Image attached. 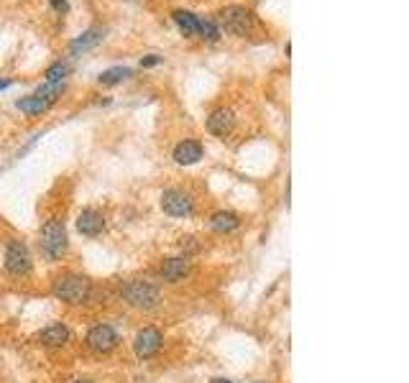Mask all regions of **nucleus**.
Instances as JSON below:
<instances>
[{
	"label": "nucleus",
	"instance_id": "412c9836",
	"mask_svg": "<svg viewBox=\"0 0 409 383\" xmlns=\"http://www.w3.org/2000/svg\"><path fill=\"white\" fill-rule=\"evenodd\" d=\"M70 74V64L67 62H56L47 70V82H64V77Z\"/></svg>",
	"mask_w": 409,
	"mask_h": 383
},
{
	"label": "nucleus",
	"instance_id": "6e6552de",
	"mask_svg": "<svg viewBox=\"0 0 409 383\" xmlns=\"http://www.w3.org/2000/svg\"><path fill=\"white\" fill-rule=\"evenodd\" d=\"M161 343H164V337H161V332H159L157 327H143L141 332L136 335L134 350L141 360L154 358V355L161 350Z\"/></svg>",
	"mask_w": 409,
	"mask_h": 383
},
{
	"label": "nucleus",
	"instance_id": "4468645a",
	"mask_svg": "<svg viewBox=\"0 0 409 383\" xmlns=\"http://www.w3.org/2000/svg\"><path fill=\"white\" fill-rule=\"evenodd\" d=\"M102 36H105V31L102 28H87L85 33H79L77 39L72 41V47H70V51L72 54H79V51H87V49H93V47H97L102 41Z\"/></svg>",
	"mask_w": 409,
	"mask_h": 383
},
{
	"label": "nucleus",
	"instance_id": "ddd939ff",
	"mask_svg": "<svg viewBox=\"0 0 409 383\" xmlns=\"http://www.w3.org/2000/svg\"><path fill=\"white\" fill-rule=\"evenodd\" d=\"M39 340L47 348H64L70 343V329H67V325H49L39 335Z\"/></svg>",
	"mask_w": 409,
	"mask_h": 383
},
{
	"label": "nucleus",
	"instance_id": "b1692460",
	"mask_svg": "<svg viewBox=\"0 0 409 383\" xmlns=\"http://www.w3.org/2000/svg\"><path fill=\"white\" fill-rule=\"evenodd\" d=\"M10 87V79H0V92H3V90H8Z\"/></svg>",
	"mask_w": 409,
	"mask_h": 383
},
{
	"label": "nucleus",
	"instance_id": "a878e982",
	"mask_svg": "<svg viewBox=\"0 0 409 383\" xmlns=\"http://www.w3.org/2000/svg\"><path fill=\"white\" fill-rule=\"evenodd\" d=\"M74 383H90V381H74Z\"/></svg>",
	"mask_w": 409,
	"mask_h": 383
},
{
	"label": "nucleus",
	"instance_id": "dca6fc26",
	"mask_svg": "<svg viewBox=\"0 0 409 383\" xmlns=\"http://www.w3.org/2000/svg\"><path fill=\"white\" fill-rule=\"evenodd\" d=\"M197 18L200 16L189 13V10H174V24L182 31V36H187V39L197 36Z\"/></svg>",
	"mask_w": 409,
	"mask_h": 383
},
{
	"label": "nucleus",
	"instance_id": "39448f33",
	"mask_svg": "<svg viewBox=\"0 0 409 383\" xmlns=\"http://www.w3.org/2000/svg\"><path fill=\"white\" fill-rule=\"evenodd\" d=\"M6 271L10 276H26L31 271V253L29 245L21 241H10L6 248Z\"/></svg>",
	"mask_w": 409,
	"mask_h": 383
},
{
	"label": "nucleus",
	"instance_id": "1a4fd4ad",
	"mask_svg": "<svg viewBox=\"0 0 409 383\" xmlns=\"http://www.w3.org/2000/svg\"><path fill=\"white\" fill-rule=\"evenodd\" d=\"M233 125H236V115H233V110H228V108L215 110L213 115L207 117V131L213 136H220V138H225V136L233 131Z\"/></svg>",
	"mask_w": 409,
	"mask_h": 383
},
{
	"label": "nucleus",
	"instance_id": "aec40b11",
	"mask_svg": "<svg viewBox=\"0 0 409 383\" xmlns=\"http://www.w3.org/2000/svg\"><path fill=\"white\" fill-rule=\"evenodd\" d=\"M197 36L205 41H218L220 39V31L215 21H207V18H197Z\"/></svg>",
	"mask_w": 409,
	"mask_h": 383
},
{
	"label": "nucleus",
	"instance_id": "f257e3e1",
	"mask_svg": "<svg viewBox=\"0 0 409 383\" xmlns=\"http://www.w3.org/2000/svg\"><path fill=\"white\" fill-rule=\"evenodd\" d=\"M123 299H126L128 304L134 307V309H141V312H151V309H157L159 302H161V291L149 282H128L123 284V289H120Z\"/></svg>",
	"mask_w": 409,
	"mask_h": 383
},
{
	"label": "nucleus",
	"instance_id": "423d86ee",
	"mask_svg": "<svg viewBox=\"0 0 409 383\" xmlns=\"http://www.w3.org/2000/svg\"><path fill=\"white\" fill-rule=\"evenodd\" d=\"M161 210L166 215H172V218H187V215L195 212V202L182 189H166L164 195H161Z\"/></svg>",
	"mask_w": 409,
	"mask_h": 383
},
{
	"label": "nucleus",
	"instance_id": "f8f14e48",
	"mask_svg": "<svg viewBox=\"0 0 409 383\" xmlns=\"http://www.w3.org/2000/svg\"><path fill=\"white\" fill-rule=\"evenodd\" d=\"M102 227H105V220H102V215L97 210H93V207H87V210L79 212L77 218V230L82 235H90V238H95V235L102 233Z\"/></svg>",
	"mask_w": 409,
	"mask_h": 383
},
{
	"label": "nucleus",
	"instance_id": "f3484780",
	"mask_svg": "<svg viewBox=\"0 0 409 383\" xmlns=\"http://www.w3.org/2000/svg\"><path fill=\"white\" fill-rule=\"evenodd\" d=\"M62 92H64V82H44L33 95H36L39 100L47 102V105H54L56 97H62Z\"/></svg>",
	"mask_w": 409,
	"mask_h": 383
},
{
	"label": "nucleus",
	"instance_id": "2eb2a0df",
	"mask_svg": "<svg viewBox=\"0 0 409 383\" xmlns=\"http://www.w3.org/2000/svg\"><path fill=\"white\" fill-rule=\"evenodd\" d=\"M238 225H241V218H238L236 212L220 210L210 218V230H215V233H233Z\"/></svg>",
	"mask_w": 409,
	"mask_h": 383
},
{
	"label": "nucleus",
	"instance_id": "4be33fe9",
	"mask_svg": "<svg viewBox=\"0 0 409 383\" xmlns=\"http://www.w3.org/2000/svg\"><path fill=\"white\" fill-rule=\"evenodd\" d=\"M49 3H51V8H54L56 13H67V10H70V3H67V0H49Z\"/></svg>",
	"mask_w": 409,
	"mask_h": 383
},
{
	"label": "nucleus",
	"instance_id": "f03ea898",
	"mask_svg": "<svg viewBox=\"0 0 409 383\" xmlns=\"http://www.w3.org/2000/svg\"><path fill=\"white\" fill-rule=\"evenodd\" d=\"M70 248V238H67V227L64 220H49L47 225L41 227V250L49 259H62Z\"/></svg>",
	"mask_w": 409,
	"mask_h": 383
},
{
	"label": "nucleus",
	"instance_id": "393cba45",
	"mask_svg": "<svg viewBox=\"0 0 409 383\" xmlns=\"http://www.w3.org/2000/svg\"><path fill=\"white\" fill-rule=\"evenodd\" d=\"M210 383H233V381H225V378H213Z\"/></svg>",
	"mask_w": 409,
	"mask_h": 383
},
{
	"label": "nucleus",
	"instance_id": "a211bd4d",
	"mask_svg": "<svg viewBox=\"0 0 409 383\" xmlns=\"http://www.w3.org/2000/svg\"><path fill=\"white\" fill-rule=\"evenodd\" d=\"M134 77V70L131 67H111L100 74V85H118L123 79Z\"/></svg>",
	"mask_w": 409,
	"mask_h": 383
},
{
	"label": "nucleus",
	"instance_id": "7ed1b4c3",
	"mask_svg": "<svg viewBox=\"0 0 409 383\" xmlns=\"http://www.w3.org/2000/svg\"><path fill=\"white\" fill-rule=\"evenodd\" d=\"M56 299H62L67 304H82L90 297V284L82 276L74 274H64L59 279H54V286H51Z\"/></svg>",
	"mask_w": 409,
	"mask_h": 383
},
{
	"label": "nucleus",
	"instance_id": "20e7f679",
	"mask_svg": "<svg viewBox=\"0 0 409 383\" xmlns=\"http://www.w3.org/2000/svg\"><path fill=\"white\" fill-rule=\"evenodd\" d=\"M218 24H220L223 31L233 33V36H246V33L253 31L256 26V18L248 8L243 6H228L218 13Z\"/></svg>",
	"mask_w": 409,
	"mask_h": 383
},
{
	"label": "nucleus",
	"instance_id": "5701e85b",
	"mask_svg": "<svg viewBox=\"0 0 409 383\" xmlns=\"http://www.w3.org/2000/svg\"><path fill=\"white\" fill-rule=\"evenodd\" d=\"M157 64H161V56H157V54H149L141 59V67H157Z\"/></svg>",
	"mask_w": 409,
	"mask_h": 383
},
{
	"label": "nucleus",
	"instance_id": "6ab92c4d",
	"mask_svg": "<svg viewBox=\"0 0 409 383\" xmlns=\"http://www.w3.org/2000/svg\"><path fill=\"white\" fill-rule=\"evenodd\" d=\"M18 110H24V113H29V115H41V113H47L51 105H47L44 100H39L36 95H31V97H21V100L16 102Z\"/></svg>",
	"mask_w": 409,
	"mask_h": 383
},
{
	"label": "nucleus",
	"instance_id": "9d476101",
	"mask_svg": "<svg viewBox=\"0 0 409 383\" xmlns=\"http://www.w3.org/2000/svg\"><path fill=\"white\" fill-rule=\"evenodd\" d=\"M202 154H205V149L200 141H182V143H177V149H174V161L179 166H192L202 158Z\"/></svg>",
	"mask_w": 409,
	"mask_h": 383
},
{
	"label": "nucleus",
	"instance_id": "9b49d317",
	"mask_svg": "<svg viewBox=\"0 0 409 383\" xmlns=\"http://www.w3.org/2000/svg\"><path fill=\"white\" fill-rule=\"evenodd\" d=\"M192 271V263H189V259L184 256V259H169L164 261V266H161V279H164L166 284H179L184 276Z\"/></svg>",
	"mask_w": 409,
	"mask_h": 383
},
{
	"label": "nucleus",
	"instance_id": "0eeeda50",
	"mask_svg": "<svg viewBox=\"0 0 409 383\" xmlns=\"http://www.w3.org/2000/svg\"><path fill=\"white\" fill-rule=\"evenodd\" d=\"M118 343H120L118 332H115L111 325H95V327L87 332V348L95 352H100V355L115 350Z\"/></svg>",
	"mask_w": 409,
	"mask_h": 383
}]
</instances>
